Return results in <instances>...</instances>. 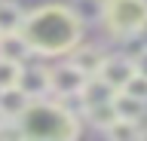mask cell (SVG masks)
<instances>
[{"mask_svg": "<svg viewBox=\"0 0 147 141\" xmlns=\"http://www.w3.org/2000/svg\"><path fill=\"white\" fill-rule=\"evenodd\" d=\"M132 65H135V71H138V74H144V77H147V46L141 49L135 58H132Z\"/></svg>", "mask_w": 147, "mask_h": 141, "instance_id": "cell-18", "label": "cell"}, {"mask_svg": "<svg viewBox=\"0 0 147 141\" xmlns=\"http://www.w3.org/2000/svg\"><path fill=\"white\" fill-rule=\"evenodd\" d=\"M31 52H34V49H31V43L25 40V34H22V31L0 34V55H3V58L16 61V65H25Z\"/></svg>", "mask_w": 147, "mask_h": 141, "instance_id": "cell-8", "label": "cell"}, {"mask_svg": "<svg viewBox=\"0 0 147 141\" xmlns=\"http://www.w3.org/2000/svg\"><path fill=\"white\" fill-rule=\"evenodd\" d=\"M83 117H86V123L89 126H95V129H107L110 123L117 120V111H113V101H101V104H89V107H83Z\"/></svg>", "mask_w": 147, "mask_h": 141, "instance_id": "cell-12", "label": "cell"}, {"mask_svg": "<svg viewBox=\"0 0 147 141\" xmlns=\"http://www.w3.org/2000/svg\"><path fill=\"white\" fill-rule=\"evenodd\" d=\"M83 80H86V74H83L74 61H61V65L49 67V95H55L58 101H64V98H77Z\"/></svg>", "mask_w": 147, "mask_h": 141, "instance_id": "cell-4", "label": "cell"}, {"mask_svg": "<svg viewBox=\"0 0 147 141\" xmlns=\"http://www.w3.org/2000/svg\"><path fill=\"white\" fill-rule=\"evenodd\" d=\"M110 101H113L117 117H123V120H135V123H141V120H144V113H147V101H141V98H135V95L123 92V89H117Z\"/></svg>", "mask_w": 147, "mask_h": 141, "instance_id": "cell-11", "label": "cell"}, {"mask_svg": "<svg viewBox=\"0 0 147 141\" xmlns=\"http://www.w3.org/2000/svg\"><path fill=\"white\" fill-rule=\"evenodd\" d=\"M16 86L22 92H28V98H49V67L22 65Z\"/></svg>", "mask_w": 147, "mask_h": 141, "instance_id": "cell-5", "label": "cell"}, {"mask_svg": "<svg viewBox=\"0 0 147 141\" xmlns=\"http://www.w3.org/2000/svg\"><path fill=\"white\" fill-rule=\"evenodd\" d=\"M101 25L113 37H135L147 31V0H104Z\"/></svg>", "mask_w": 147, "mask_h": 141, "instance_id": "cell-3", "label": "cell"}, {"mask_svg": "<svg viewBox=\"0 0 147 141\" xmlns=\"http://www.w3.org/2000/svg\"><path fill=\"white\" fill-rule=\"evenodd\" d=\"M67 55H71V61L80 67L86 77L98 74V71H101V65H104V52H101L98 46H83V40L71 49V52H67Z\"/></svg>", "mask_w": 147, "mask_h": 141, "instance_id": "cell-10", "label": "cell"}, {"mask_svg": "<svg viewBox=\"0 0 147 141\" xmlns=\"http://www.w3.org/2000/svg\"><path fill=\"white\" fill-rule=\"evenodd\" d=\"M22 138L40 141H71L80 135V117L67 111V104L49 101V98H31L25 113L18 117Z\"/></svg>", "mask_w": 147, "mask_h": 141, "instance_id": "cell-2", "label": "cell"}, {"mask_svg": "<svg viewBox=\"0 0 147 141\" xmlns=\"http://www.w3.org/2000/svg\"><path fill=\"white\" fill-rule=\"evenodd\" d=\"M132 74H135V65H132L129 55H104V65L98 71V77L107 86H113V89H123Z\"/></svg>", "mask_w": 147, "mask_h": 141, "instance_id": "cell-6", "label": "cell"}, {"mask_svg": "<svg viewBox=\"0 0 147 141\" xmlns=\"http://www.w3.org/2000/svg\"><path fill=\"white\" fill-rule=\"evenodd\" d=\"M74 16L86 25V22H101V9H104V0H74L71 3Z\"/></svg>", "mask_w": 147, "mask_h": 141, "instance_id": "cell-15", "label": "cell"}, {"mask_svg": "<svg viewBox=\"0 0 147 141\" xmlns=\"http://www.w3.org/2000/svg\"><path fill=\"white\" fill-rule=\"evenodd\" d=\"M22 22H25V12L16 0H0V34L22 31Z\"/></svg>", "mask_w": 147, "mask_h": 141, "instance_id": "cell-13", "label": "cell"}, {"mask_svg": "<svg viewBox=\"0 0 147 141\" xmlns=\"http://www.w3.org/2000/svg\"><path fill=\"white\" fill-rule=\"evenodd\" d=\"M28 104H31V98H28V92H22L18 86L0 89V120H18Z\"/></svg>", "mask_w": 147, "mask_h": 141, "instance_id": "cell-9", "label": "cell"}, {"mask_svg": "<svg viewBox=\"0 0 147 141\" xmlns=\"http://www.w3.org/2000/svg\"><path fill=\"white\" fill-rule=\"evenodd\" d=\"M83 31H86V25L64 3H46L40 9L28 12L22 22L25 40L40 55H67L83 40Z\"/></svg>", "mask_w": 147, "mask_h": 141, "instance_id": "cell-1", "label": "cell"}, {"mask_svg": "<svg viewBox=\"0 0 147 141\" xmlns=\"http://www.w3.org/2000/svg\"><path fill=\"white\" fill-rule=\"evenodd\" d=\"M113 86H107L104 80H101L98 74H92V77H86L83 80V86H80V92H77V101H80V111L83 107H89V104H101V101H110L113 98Z\"/></svg>", "mask_w": 147, "mask_h": 141, "instance_id": "cell-7", "label": "cell"}, {"mask_svg": "<svg viewBox=\"0 0 147 141\" xmlns=\"http://www.w3.org/2000/svg\"><path fill=\"white\" fill-rule=\"evenodd\" d=\"M18 71H22V65H16V61H9V58L0 55V89H6V86H16Z\"/></svg>", "mask_w": 147, "mask_h": 141, "instance_id": "cell-16", "label": "cell"}, {"mask_svg": "<svg viewBox=\"0 0 147 141\" xmlns=\"http://www.w3.org/2000/svg\"><path fill=\"white\" fill-rule=\"evenodd\" d=\"M104 135L113 138V141H135V138H141V129H138L135 120H123V117H117V120L104 129Z\"/></svg>", "mask_w": 147, "mask_h": 141, "instance_id": "cell-14", "label": "cell"}, {"mask_svg": "<svg viewBox=\"0 0 147 141\" xmlns=\"http://www.w3.org/2000/svg\"><path fill=\"white\" fill-rule=\"evenodd\" d=\"M123 92H129V95H135V98H141V101H147V77L135 71V74H132V77L126 80Z\"/></svg>", "mask_w": 147, "mask_h": 141, "instance_id": "cell-17", "label": "cell"}]
</instances>
